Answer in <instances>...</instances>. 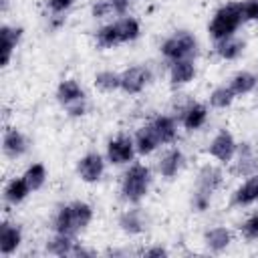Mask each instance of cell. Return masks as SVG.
Returning a JSON list of instances; mask_svg holds the SVG:
<instances>
[{"instance_id": "1", "label": "cell", "mask_w": 258, "mask_h": 258, "mask_svg": "<svg viewBox=\"0 0 258 258\" xmlns=\"http://www.w3.org/2000/svg\"><path fill=\"white\" fill-rule=\"evenodd\" d=\"M93 222V206L75 200L64 206H60L52 218V230L58 234H69V236H79L87 226Z\"/></svg>"}, {"instance_id": "2", "label": "cell", "mask_w": 258, "mask_h": 258, "mask_svg": "<svg viewBox=\"0 0 258 258\" xmlns=\"http://www.w3.org/2000/svg\"><path fill=\"white\" fill-rule=\"evenodd\" d=\"M224 181V171L222 167L214 165V163H204L196 175V187L191 191V210L202 214L210 208L212 204V196L222 187Z\"/></svg>"}, {"instance_id": "3", "label": "cell", "mask_w": 258, "mask_h": 258, "mask_svg": "<svg viewBox=\"0 0 258 258\" xmlns=\"http://www.w3.org/2000/svg\"><path fill=\"white\" fill-rule=\"evenodd\" d=\"M151 179V169L145 163H129V167L121 175V198L127 204L137 206L149 194Z\"/></svg>"}, {"instance_id": "4", "label": "cell", "mask_w": 258, "mask_h": 258, "mask_svg": "<svg viewBox=\"0 0 258 258\" xmlns=\"http://www.w3.org/2000/svg\"><path fill=\"white\" fill-rule=\"evenodd\" d=\"M242 24H244L242 2H226L214 12V16L208 24V32L214 40H220V38L236 34V30Z\"/></svg>"}, {"instance_id": "5", "label": "cell", "mask_w": 258, "mask_h": 258, "mask_svg": "<svg viewBox=\"0 0 258 258\" xmlns=\"http://www.w3.org/2000/svg\"><path fill=\"white\" fill-rule=\"evenodd\" d=\"M159 52L169 62L179 60V58H196L198 38L189 30H175L159 44Z\"/></svg>"}, {"instance_id": "6", "label": "cell", "mask_w": 258, "mask_h": 258, "mask_svg": "<svg viewBox=\"0 0 258 258\" xmlns=\"http://www.w3.org/2000/svg\"><path fill=\"white\" fill-rule=\"evenodd\" d=\"M236 149H238V141L234 139V135H232L228 129H220V131L212 137V141L208 143L206 153H208L210 157H214L216 161H220L222 165H226V163H230V161L234 159Z\"/></svg>"}, {"instance_id": "7", "label": "cell", "mask_w": 258, "mask_h": 258, "mask_svg": "<svg viewBox=\"0 0 258 258\" xmlns=\"http://www.w3.org/2000/svg\"><path fill=\"white\" fill-rule=\"evenodd\" d=\"M135 153H137V149H135L133 137L121 133V135L109 139L105 157H107V161H109L111 165H125V163H131V161H133Z\"/></svg>"}, {"instance_id": "8", "label": "cell", "mask_w": 258, "mask_h": 258, "mask_svg": "<svg viewBox=\"0 0 258 258\" xmlns=\"http://www.w3.org/2000/svg\"><path fill=\"white\" fill-rule=\"evenodd\" d=\"M230 163H232L230 171L236 177H248V175L256 173L258 171V153H256L254 145L248 143V141L238 143L236 155H234V159Z\"/></svg>"}, {"instance_id": "9", "label": "cell", "mask_w": 258, "mask_h": 258, "mask_svg": "<svg viewBox=\"0 0 258 258\" xmlns=\"http://www.w3.org/2000/svg\"><path fill=\"white\" fill-rule=\"evenodd\" d=\"M153 75L147 64H133L121 73V91L125 95H139L151 83Z\"/></svg>"}, {"instance_id": "10", "label": "cell", "mask_w": 258, "mask_h": 258, "mask_svg": "<svg viewBox=\"0 0 258 258\" xmlns=\"http://www.w3.org/2000/svg\"><path fill=\"white\" fill-rule=\"evenodd\" d=\"M105 173V157L97 151L85 153L77 161V175L85 183H97Z\"/></svg>"}, {"instance_id": "11", "label": "cell", "mask_w": 258, "mask_h": 258, "mask_svg": "<svg viewBox=\"0 0 258 258\" xmlns=\"http://www.w3.org/2000/svg\"><path fill=\"white\" fill-rule=\"evenodd\" d=\"M208 121V107L200 101H187L179 107V123L185 131H198Z\"/></svg>"}, {"instance_id": "12", "label": "cell", "mask_w": 258, "mask_h": 258, "mask_svg": "<svg viewBox=\"0 0 258 258\" xmlns=\"http://www.w3.org/2000/svg\"><path fill=\"white\" fill-rule=\"evenodd\" d=\"M28 151V137L16 129V127H6L2 133V153L8 159H20Z\"/></svg>"}, {"instance_id": "13", "label": "cell", "mask_w": 258, "mask_h": 258, "mask_svg": "<svg viewBox=\"0 0 258 258\" xmlns=\"http://www.w3.org/2000/svg\"><path fill=\"white\" fill-rule=\"evenodd\" d=\"M185 165V155L179 147H169L157 159V173L165 179H173Z\"/></svg>"}, {"instance_id": "14", "label": "cell", "mask_w": 258, "mask_h": 258, "mask_svg": "<svg viewBox=\"0 0 258 258\" xmlns=\"http://www.w3.org/2000/svg\"><path fill=\"white\" fill-rule=\"evenodd\" d=\"M119 228L123 234L127 236H139L147 230V216L141 208H129V210H123L119 214V220H117Z\"/></svg>"}, {"instance_id": "15", "label": "cell", "mask_w": 258, "mask_h": 258, "mask_svg": "<svg viewBox=\"0 0 258 258\" xmlns=\"http://www.w3.org/2000/svg\"><path fill=\"white\" fill-rule=\"evenodd\" d=\"M22 26H12V24H2L0 26V50H2V67H8L12 60V54L16 46L22 40Z\"/></svg>"}, {"instance_id": "16", "label": "cell", "mask_w": 258, "mask_h": 258, "mask_svg": "<svg viewBox=\"0 0 258 258\" xmlns=\"http://www.w3.org/2000/svg\"><path fill=\"white\" fill-rule=\"evenodd\" d=\"M258 202V171L248 175L232 194V200L230 204L234 208H246V206H252Z\"/></svg>"}, {"instance_id": "17", "label": "cell", "mask_w": 258, "mask_h": 258, "mask_svg": "<svg viewBox=\"0 0 258 258\" xmlns=\"http://www.w3.org/2000/svg\"><path fill=\"white\" fill-rule=\"evenodd\" d=\"M22 244V228L14 222L2 220L0 224V254L12 256Z\"/></svg>"}, {"instance_id": "18", "label": "cell", "mask_w": 258, "mask_h": 258, "mask_svg": "<svg viewBox=\"0 0 258 258\" xmlns=\"http://www.w3.org/2000/svg\"><path fill=\"white\" fill-rule=\"evenodd\" d=\"M196 77V58H179L169 62V83L171 87H183Z\"/></svg>"}, {"instance_id": "19", "label": "cell", "mask_w": 258, "mask_h": 258, "mask_svg": "<svg viewBox=\"0 0 258 258\" xmlns=\"http://www.w3.org/2000/svg\"><path fill=\"white\" fill-rule=\"evenodd\" d=\"M149 125L153 127L161 145H171L177 139V121L171 115H155Z\"/></svg>"}, {"instance_id": "20", "label": "cell", "mask_w": 258, "mask_h": 258, "mask_svg": "<svg viewBox=\"0 0 258 258\" xmlns=\"http://www.w3.org/2000/svg\"><path fill=\"white\" fill-rule=\"evenodd\" d=\"M244 48H246L244 38H238L236 34L220 38V40H214V52L222 60H236V58H240L244 54Z\"/></svg>"}, {"instance_id": "21", "label": "cell", "mask_w": 258, "mask_h": 258, "mask_svg": "<svg viewBox=\"0 0 258 258\" xmlns=\"http://www.w3.org/2000/svg\"><path fill=\"white\" fill-rule=\"evenodd\" d=\"M230 244H232V232L226 226H214L204 232V246L214 254L224 252Z\"/></svg>"}, {"instance_id": "22", "label": "cell", "mask_w": 258, "mask_h": 258, "mask_svg": "<svg viewBox=\"0 0 258 258\" xmlns=\"http://www.w3.org/2000/svg\"><path fill=\"white\" fill-rule=\"evenodd\" d=\"M133 141H135V149H137L139 155H151V153L161 145L159 139H157V135H155V131H153V127H151L149 123L141 125V127L135 131Z\"/></svg>"}, {"instance_id": "23", "label": "cell", "mask_w": 258, "mask_h": 258, "mask_svg": "<svg viewBox=\"0 0 258 258\" xmlns=\"http://www.w3.org/2000/svg\"><path fill=\"white\" fill-rule=\"evenodd\" d=\"M81 99H85V91H83V87L79 85L77 79H62L58 83V87H56V101L62 107H67V105H71L75 101H81Z\"/></svg>"}, {"instance_id": "24", "label": "cell", "mask_w": 258, "mask_h": 258, "mask_svg": "<svg viewBox=\"0 0 258 258\" xmlns=\"http://www.w3.org/2000/svg\"><path fill=\"white\" fill-rule=\"evenodd\" d=\"M75 246H77V236H69V234L54 232L46 240V252L52 254V256H67V258H71Z\"/></svg>"}, {"instance_id": "25", "label": "cell", "mask_w": 258, "mask_h": 258, "mask_svg": "<svg viewBox=\"0 0 258 258\" xmlns=\"http://www.w3.org/2000/svg\"><path fill=\"white\" fill-rule=\"evenodd\" d=\"M228 85L232 87V91L236 93V97H244V95H250V93L256 91V87H258V75L252 73V71H238V73L232 75V79H230Z\"/></svg>"}, {"instance_id": "26", "label": "cell", "mask_w": 258, "mask_h": 258, "mask_svg": "<svg viewBox=\"0 0 258 258\" xmlns=\"http://www.w3.org/2000/svg\"><path fill=\"white\" fill-rule=\"evenodd\" d=\"M28 194H32V189L28 187V183L24 181V177H12L6 185H4V202L10 204V206H16V204H22Z\"/></svg>"}, {"instance_id": "27", "label": "cell", "mask_w": 258, "mask_h": 258, "mask_svg": "<svg viewBox=\"0 0 258 258\" xmlns=\"http://www.w3.org/2000/svg\"><path fill=\"white\" fill-rule=\"evenodd\" d=\"M115 26H117L121 44L133 42V40H137L139 34H141V24H139V20H137L135 16H129V14L119 16V18L115 20Z\"/></svg>"}, {"instance_id": "28", "label": "cell", "mask_w": 258, "mask_h": 258, "mask_svg": "<svg viewBox=\"0 0 258 258\" xmlns=\"http://www.w3.org/2000/svg\"><path fill=\"white\" fill-rule=\"evenodd\" d=\"M93 83H95V87H97L99 91H103V93H115V91L121 89V73H115V71H109V69L99 71V73L95 75Z\"/></svg>"}, {"instance_id": "29", "label": "cell", "mask_w": 258, "mask_h": 258, "mask_svg": "<svg viewBox=\"0 0 258 258\" xmlns=\"http://www.w3.org/2000/svg\"><path fill=\"white\" fill-rule=\"evenodd\" d=\"M95 42H97L99 48H115L117 44H121L115 22H109V24L99 26L97 32H95Z\"/></svg>"}, {"instance_id": "30", "label": "cell", "mask_w": 258, "mask_h": 258, "mask_svg": "<svg viewBox=\"0 0 258 258\" xmlns=\"http://www.w3.org/2000/svg\"><path fill=\"white\" fill-rule=\"evenodd\" d=\"M236 99V93L232 91L230 85H218L216 89H212L208 101L214 109H228Z\"/></svg>"}, {"instance_id": "31", "label": "cell", "mask_w": 258, "mask_h": 258, "mask_svg": "<svg viewBox=\"0 0 258 258\" xmlns=\"http://www.w3.org/2000/svg\"><path fill=\"white\" fill-rule=\"evenodd\" d=\"M22 177H24V181L28 183V187H30L32 191H38V189L46 183L48 173H46V167H44L42 163H30V165L24 169Z\"/></svg>"}, {"instance_id": "32", "label": "cell", "mask_w": 258, "mask_h": 258, "mask_svg": "<svg viewBox=\"0 0 258 258\" xmlns=\"http://www.w3.org/2000/svg\"><path fill=\"white\" fill-rule=\"evenodd\" d=\"M240 234H242V238L248 240V242L258 240V212H254L252 216H248V218L242 222Z\"/></svg>"}, {"instance_id": "33", "label": "cell", "mask_w": 258, "mask_h": 258, "mask_svg": "<svg viewBox=\"0 0 258 258\" xmlns=\"http://www.w3.org/2000/svg\"><path fill=\"white\" fill-rule=\"evenodd\" d=\"M111 14H113V8H111L109 0H97V2L91 6V16L97 18V20L107 18V16H111Z\"/></svg>"}, {"instance_id": "34", "label": "cell", "mask_w": 258, "mask_h": 258, "mask_svg": "<svg viewBox=\"0 0 258 258\" xmlns=\"http://www.w3.org/2000/svg\"><path fill=\"white\" fill-rule=\"evenodd\" d=\"M75 0H46V8L50 14H67L73 8Z\"/></svg>"}, {"instance_id": "35", "label": "cell", "mask_w": 258, "mask_h": 258, "mask_svg": "<svg viewBox=\"0 0 258 258\" xmlns=\"http://www.w3.org/2000/svg\"><path fill=\"white\" fill-rule=\"evenodd\" d=\"M242 14H244V22H258V0H244Z\"/></svg>"}, {"instance_id": "36", "label": "cell", "mask_w": 258, "mask_h": 258, "mask_svg": "<svg viewBox=\"0 0 258 258\" xmlns=\"http://www.w3.org/2000/svg\"><path fill=\"white\" fill-rule=\"evenodd\" d=\"M64 111H67V115H69V117H83V115H87V111H89L87 97H85V99H81V101H75V103L67 105V107H64Z\"/></svg>"}, {"instance_id": "37", "label": "cell", "mask_w": 258, "mask_h": 258, "mask_svg": "<svg viewBox=\"0 0 258 258\" xmlns=\"http://www.w3.org/2000/svg\"><path fill=\"white\" fill-rule=\"evenodd\" d=\"M109 4H111V8H113V14H117V16H125L127 14V8H129V0H109Z\"/></svg>"}, {"instance_id": "38", "label": "cell", "mask_w": 258, "mask_h": 258, "mask_svg": "<svg viewBox=\"0 0 258 258\" xmlns=\"http://www.w3.org/2000/svg\"><path fill=\"white\" fill-rule=\"evenodd\" d=\"M169 252L163 248V246H151V248H145L141 252V256H147V258H161V256H167Z\"/></svg>"}, {"instance_id": "39", "label": "cell", "mask_w": 258, "mask_h": 258, "mask_svg": "<svg viewBox=\"0 0 258 258\" xmlns=\"http://www.w3.org/2000/svg\"><path fill=\"white\" fill-rule=\"evenodd\" d=\"M64 22H67V16L64 14H50L48 16V28L50 30H58Z\"/></svg>"}, {"instance_id": "40", "label": "cell", "mask_w": 258, "mask_h": 258, "mask_svg": "<svg viewBox=\"0 0 258 258\" xmlns=\"http://www.w3.org/2000/svg\"><path fill=\"white\" fill-rule=\"evenodd\" d=\"M129 2H135V0H129Z\"/></svg>"}]
</instances>
